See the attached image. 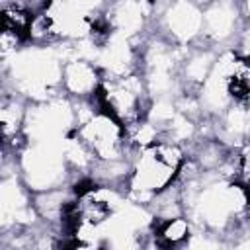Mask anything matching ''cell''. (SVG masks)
Instances as JSON below:
<instances>
[{
    "label": "cell",
    "mask_w": 250,
    "mask_h": 250,
    "mask_svg": "<svg viewBox=\"0 0 250 250\" xmlns=\"http://www.w3.org/2000/svg\"><path fill=\"white\" fill-rule=\"evenodd\" d=\"M20 180L29 193L55 189L68 184V168L61 141H33L18 156Z\"/></svg>",
    "instance_id": "cell-1"
},
{
    "label": "cell",
    "mask_w": 250,
    "mask_h": 250,
    "mask_svg": "<svg viewBox=\"0 0 250 250\" xmlns=\"http://www.w3.org/2000/svg\"><path fill=\"white\" fill-rule=\"evenodd\" d=\"M152 18L158 21V35L172 45L189 47L203 31V6L197 2L152 4Z\"/></svg>",
    "instance_id": "cell-2"
},
{
    "label": "cell",
    "mask_w": 250,
    "mask_h": 250,
    "mask_svg": "<svg viewBox=\"0 0 250 250\" xmlns=\"http://www.w3.org/2000/svg\"><path fill=\"white\" fill-rule=\"evenodd\" d=\"M74 135L88 146L96 160H127L123 127L109 113L98 111L90 121L76 127Z\"/></svg>",
    "instance_id": "cell-3"
},
{
    "label": "cell",
    "mask_w": 250,
    "mask_h": 250,
    "mask_svg": "<svg viewBox=\"0 0 250 250\" xmlns=\"http://www.w3.org/2000/svg\"><path fill=\"white\" fill-rule=\"evenodd\" d=\"M203 6V31L201 37L213 47L225 41H234L238 29L248 23L238 14V4L232 2H211Z\"/></svg>",
    "instance_id": "cell-4"
},
{
    "label": "cell",
    "mask_w": 250,
    "mask_h": 250,
    "mask_svg": "<svg viewBox=\"0 0 250 250\" xmlns=\"http://www.w3.org/2000/svg\"><path fill=\"white\" fill-rule=\"evenodd\" d=\"M102 72L90 61L72 59L62 64L61 90L70 100H90L100 88Z\"/></svg>",
    "instance_id": "cell-5"
},
{
    "label": "cell",
    "mask_w": 250,
    "mask_h": 250,
    "mask_svg": "<svg viewBox=\"0 0 250 250\" xmlns=\"http://www.w3.org/2000/svg\"><path fill=\"white\" fill-rule=\"evenodd\" d=\"M182 250H232V244L227 238H223L221 234L197 232V234L189 236V240L186 242V246Z\"/></svg>",
    "instance_id": "cell-6"
}]
</instances>
